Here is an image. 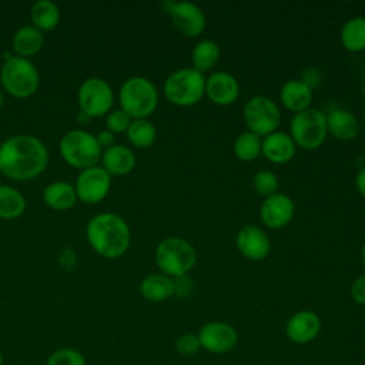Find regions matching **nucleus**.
<instances>
[{"label": "nucleus", "mask_w": 365, "mask_h": 365, "mask_svg": "<svg viewBox=\"0 0 365 365\" xmlns=\"http://www.w3.org/2000/svg\"><path fill=\"white\" fill-rule=\"evenodd\" d=\"M47 163L48 150L34 135L17 134L0 144V170L11 180H33L46 170Z\"/></svg>", "instance_id": "obj_1"}, {"label": "nucleus", "mask_w": 365, "mask_h": 365, "mask_svg": "<svg viewBox=\"0 0 365 365\" xmlns=\"http://www.w3.org/2000/svg\"><path fill=\"white\" fill-rule=\"evenodd\" d=\"M87 241L104 258H118L130 247L131 231L123 217L114 212L94 215L86 227Z\"/></svg>", "instance_id": "obj_2"}, {"label": "nucleus", "mask_w": 365, "mask_h": 365, "mask_svg": "<svg viewBox=\"0 0 365 365\" xmlns=\"http://www.w3.org/2000/svg\"><path fill=\"white\" fill-rule=\"evenodd\" d=\"M120 108L131 120L148 118L158 106V91L151 80L143 76L127 78L118 91Z\"/></svg>", "instance_id": "obj_3"}, {"label": "nucleus", "mask_w": 365, "mask_h": 365, "mask_svg": "<svg viewBox=\"0 0 365 365\" xmlns=\"http://www.w3.org/2000/svg\"><path fill=\"white\" fill-rule=\"evenodd\" d=\"M154 261L160 272L170 278L185 277L197 261L194 247L181 237L161 240L154 251Z\"/></svg>", "instance_id": "obj_4"}, {"label": "nucleus", "mask_w": 365, "mask_h": 365, "mask_svg": "<svg viewBox=\"0 0 365 365\" xmlns=\"http://www.w3.org/2000/svg\"><path fill=\"white\" fill-rule=\"evenodd\" d=\"M163 91L165 98L174 106H195L205 96V76L192 67L178 68L165 78Z\"/></svg>", "instance_id": "obj_5"}, {"label": "nucleus", "mask_w": 365, "mask_h": 365, "mask_svg": "<svg viewBox=\"0 0 365 365\" xmlns=\"http://www.w3.org/2000/svg\"><path fill=\"white\" fill-rule=\"evenodd\" d=\"M0 83L10 96L27 98L37 91L40 77L36 66L29 58L9 56L0 68Z\"/></svg>", "instance_id": "obj_6"}, {"label": "nucleus", "mask_w": 365, "mask_h": 365, "mask_svg": "<svg viewBox=\"0 0 365 365\" xmlns=\"http://www.w3.org/2000/svg\"><path fill=\"white\" fill-rule=\"evenodd\" d=\"M60 154L71 167L86 170L98 165L103 150L94 134L86 130H70L60 140Z\"/></svg>", "instance_id": "obj_7"}, {"label": "nucleus", "mask_w": 365, "mask_h": 365, "mask_svg": "<svg viewBox=\"0 0 365 365\" xmlns=\"http://www.w3.org/2000/svg\"><path fill=\"white\" fill-rule=\"evenodd\" d=\"M289 135L297 147L307 151L319 148L327 135V114L315 107L295 113L289 123Z\"/></svg>", "instance_id": "obj_8"}, {"label": "nucleus", "mask_w": 365, "mask_h": 365, "mask_svg": "<svg viewBox=\"0 0 365 365\" xmlns=\"http://www.w3.org/2000/svg\"><path fill=\"white\" fill-rule=\"evenodd\" d=\"M244 123L248 131L265 137L272 131H277V127L281 121V113L277 103L265 96L251 97L242 111Z\"/></svg>", "instance_id": "obj_9"}, {"label": "nucleus", "mask_w": 365, "mask_h": 365, "mask_svg": "<svg viewBox=\"0 0 365 365\" xmlns=\"http://www.w3.org/2000/svg\"><path fill=\"white\" fill-rule=\"evenodd\" d=\"M77 101L81 114L88 118H96L111 111L114 93L106 80L100 77H90L81 83L77 93Z\"/></svg>", "instance_id": "obj_10"}, {"label": "nucleus", "mask_w": 365, "mask_h": 365, "mask_svg": "<svg viewBox=\"0 0 365 365\" xmlns=\"http://www.w3.org/2000/svg\"><path fill=\"white\" fill-rule=\"evenodd\" d=\"M110 187L111 175L101 165L81 170L74 184L77 198L84 204H97L103 201L107 197Z\"/></svg>", "instance_id": "obj_11"}, {"label": "nucleus", "mask_w": 365, "mask_h": 365, "mask_svg": "<svg viewBox=\"0 0 365 365\" xmlns=\"http://www.w3.org/2000/svg\"><path fill=\"white\" fill-rule=\"evenodd\" d=\"M197 336L200 346L204 351L215 355L231 352L238 342V334L235 328L224 321L205 322L200 328Z\"/></svg>", "instance_id": "obj_12"}, {"label": "nucleus", "mask_w": 365, "mask_h": 365, "mask_svg": "<svg viewBox=\"0 0 365 365\" xmlns=\"http://www.w3.org/2000/svg\"><path fill=\"white\" fill-rule=\"evenodd\" d=\"M167 13L177 31L185 37H198L207 24L204 11L190 1H168L165 3Z\"/></svg>", "instance_id": "obj_13"}, {"label": "nucleus", "mask_w": 365, "mask_h": 365, "mask_svg": "<svg viewBox=\"0 0 365 365\" xmlns=\"http://www.w3.org/2000/svg\"><path fill=\"white\" fill-rule=\"evenodd\" d=\"M295 212L294 201L282 192L264 198L259 207V218L267 228L279 230L289 224Z\"/></svg>", "instance_id": "obj_14"}, {"label": "nucleus", "mask_w": 365, "mask_h": 365, "mask_svg": "<svg viewBox=\"0 0 365 365\" xmlns=\"http://www.w3.org/2000/svg\"><path fill=\"white\" fill-rule=\"evenodd\" d=\"M235 245L240 254L250 261H261L271 251V241L267 232L252 224L240 228L235 237Z\"/></svg>", "instance_id": "obj_15"}, {"label": "nucleus", "mask_w": 365, "mask_h": 365, "mask_svg": "<svg viewBox=\"0 0 365 365\" xmlns=\"http://www.w3.org/2000/svg\"><path fill=\"white\" fill-rule=\"evenodd\" d=\"M321 332V318L311 309H301L292 314L285 324L287 338L297 344L305 345L312 342Z\"/></svg>", "instance_id": "obj_16"}, {"label": "nucleus", "mask_w": 365, "mask_h": 365, "mask_svg": "<svg viewBox=\"0 0 365 365\" xmlns=\"http://www.w3.org/2000/svg\"><path fill=\"white\" fill-rule=\"evenodd\" d=\"M205 96L217 106H231L240 96V84L232 74L214 71L205 77Z\"/></svg>", "instance_id": "obj_17"}, {"label": "nucleus", "mask_w": 365, "mask_h": 365, "mask_svg": "<svg viewBox=\"0 0 365 365\" xmlns=\"http://www.w3.org/2000/svg\"><path fill=\"white\" fill-rule=\"evenodd\" d=\"M297 153V145L285 131H272L261 140V154L274 164L289 163Z\"/></svg>", "instance_id": "obj_18"}, {"label": "nucleus", "mask_w": 365, "mask_h": 365, "mask_svg": "<svg viewBox=\"0 0 365 365\" xmlns=\"http://www.w3.org/2000/svg\"><path fill=\"white\" fill-rule=\"evenodd\" d=\"M312 98V87L305 80H288L279 90L281 104L292 113H299L309 108Z\"/></svg>", "instance_id": "obj_19"}, {"label": "nucleus", "mask_w": 365, "mask_h": 365, "mask_svg": "<svg viewBox=\"0 0 365 365\" xmlns=\"http://www.w3.org/2000/svg\"><path fill=\"white\" fill-rule=\"evenodd\" d=\"M327 130L339 141H351L359 133V121L351 111L334 108L327 114Z\"/></svg>", "instance_id": "obj_20"}, {"label": "nucleus", "mask_w": 365, "mask_h": 365, "mask_svg": "<svg viewBox=\"0 0 365 365\" xmlns=\"http://www.w3.org/2000/svg\"><path fill=\"white\" fill-rule=\"evenodd\" d=\"M101 167L110 175H127L135 167V155L131 148L123 144H114L101 154Z\"/></svg>", "instance_id": "obj_21"}, {"label": "nucleus", "mask_w": 365, "mask_h": 365, "mask_svg": "<svg viewBox=\"0 0 365 365\" xmlns=\"http://www.w3.org/2000/svg\"><path fill=\"white\" fill-rule=\"evenodd\" d=\"M140 294L150 302H163L174 295V279L161 272L148 274L140 282Z\"/></svg>", "instance_id": "obj_22"}, {"label": "nucleus", "mask_w": 365, "mask_h": 365, "mask_svg": "<svg viewBox=\"0 0 365 365\" xmlns=\"http://www.w3.org/2000/svg\"><path fill=\"white\" fill-rule=\"evenodd\" d=\"M44 44L43 33L34 26H23L20 27L11 38V46L19 57H31L37 54Z\"/></svg>", "instance_id": "obj_23"}, {"label": "nucleus", "mask_w": 365, "mask_h": 365, "mask_svg": "<svg viewBox=\"0 0 365 365\" xmlns=\"http://www.w3.org/2000/svg\"><path fill=\"white\" fill-rule=\"evenodd\" d=\"M43 200L47 207L56 211L70 210L76 201L77 194L73 185L66 181H54L48 184L43 191Z\"/></svg>", "instance_id": "obj_24"}, {"label": "nucleus", "mask_w": 365, "mask_h": 365, "mask_svg": "<svg viewBox=\"0 0 365 365\" xmlns=\"http://www.w3.org/2000/svg\"><path fill=\"white\" fill-rule=\"evenodd\" d=\"M341 44L351 53H361L365 50V17L355 16L346 20L341 29Z\"/></svg>", "instance_id": "obj_25"}, {"label": "nucleus", "mask_w": 365, "mask_h": 365, "mask_svg": "<svg viewBox=\"0 0 365 365\" xmlns=\"http://www.w3.org/2000/svg\"><path fill=\"white\" fill-rule=\"evenodd\" d=\"M31 26L43 31L53 30L60 21V10L56 3L50 0H38L30 9Z\"/></svg>", "instance_id": "obj_26"}, {"label": "nucleus", "mask_w": 365, "mask_h": 365, "mask_svg": "<svg viewBox=\"0 0 365 365\" xmlns=\"http://www.w3.org/2000/svg\"><path fill=\"white\" fill-rule=\"evenodd\" d=\"M220 57H221V50L215 41L208 38L201 40L194 46L191 51L192 68L204 74L220 61Z\"/></svg>", "instance_id": "obj_27"}, {"label": "nucleus", "mask_w": 365, "mask_h": 365, "mask_svg": "<svg viewBox=\"0 0 365 365\" xmlns=\"http://www.w3.org/2000/svg\"><path fill=\"white\" fill-rule=\"evenodd\" d=\"M26 210V198L23 194L10 187L0 184V218L16 220Z\"/></svg>", "instance_id": "obj_28"}, {"label": "nucleus", "mask_w": 365, "mask_h": 365, "mask_svg": "<svg viewBox=\"0 0 365 365\" xmlns=\"http://www.w3.org/2000/svg\"><path fill=\"white\" fill-rule=\"evenodd\" d=\"M155 137H157L155 125L148 118L133 120L127 130L128 141L137 148L150 147L155 141Z\"/></svg>", "instance_id": "obj_29"}, {"label": "nucleus", "mask_w": 365, "mask_h": 365, "mask_svg": "<svg viewBox=\"0 0 365 365\" xmlns=\"http://www.w3.org/2000/svg\"><path fill=\"white\" fill-rule=\"evenodd\" d=\"M232 150L238 160L247 163L252 161L261 154V137L248 130L242 131L235 138Z\"/></svg>", "instance_id": "obj_30"}, {"label": "nucleus", "mask_w": 365, "mask_h": 365, "mask_svg": "<svg viewBox=\"0 0 365 365\" xmlns=\"http://www.w3.org/2000/svg\"><path fill=\"white\" fill-rule=\"evenodd\" d=\"M46 365H87V361L78 349L71 346H61L50 354Z\"/></svg>", "instance_id": "obj_31"}, {"label": "nucleus", "mask_w": 365, "mask_h": 365, "mask_svg": "<svg viewBox=\"0 0 365 365\" xmlns=\"http://www.w3.org/2000/svg\"><path fill=\"white\" fill-rule=\"evenodd\" d=\"M252 187L257 191V194L262 195L264 198L278 192L279 187V180L278 177L268 170H261L258 171L254 178H252Z\"/></svg>", "instance_id": "obj_32"}, {"label": "nucleus", "mask_w": 365, "mask_h": 365, "mask_svg": "<svg viewBox=\"0 0 365 365\" xmlns=\"http://www.w3.org/2000/svg\"><path fill=\"white\" fill-rule=\"evenodd\" d=\"M131 117L123 111L121 108L118 110H111L107 117H106V127L108 131L113 134H120V133H127L130 124H131Z\"/></svg>", "instance_id": "obj_33"}, {"label": "nucleus", "mask_w": 365, "mask_h": 365, "mask_svg": "<svg viewBox=\"0 0 365 365\" xmlns=\"http://www.w3.org/2000/svg\"><path fill=\"white\" fill-rule=\"evenodd\" d=\"M174 346H175L177 352H180V354L184 355V356L195 355V354L200 351V348H201L197 334H191V332L181 334V335L175 339Z\"/></svg>", "instance_id": "obj_34"}, {"label": "nucleus", "mask_w": 365, "mask_h": 365, "mask_svg": "<svg viewBox=\"0 0 365 365\" xmlns=\"http://www.w3.org/2000/svg\"><path fill=\"white\" fill-rule=\"evenodd\" d=\"M351 297L358 305H365V274L356 277L351 285Z\"/></svg>", "instance_id": "obj_35"}, {"label": "nucleus", "mask_w": 365, "mask_h": 365, "mask_svg": "<svg viewBox=\"0 0 365 365\" xmlns=\"http://www.w3.org/2000/svg\"><path fill=\"white\" fill-rule=\"evenodd\" d=\"M97 143L100 145V148L104 151L107 148H110L111 145H114V134L108 130H104V131H100L97 135Z\"/></svg>", "instance_id": "obj_36"}, {"label": "nucleus", "mask_w": 365, "mask_h": 365, "mask_svg": "<svg viewBox=\"0 0 365 365\" xmlns=\"http://www.w3.org/2000/svg\"><path fill=\"white\" fill-rule=\"evenodd\" d=\"M355 188L365 198V167H362L355 175Z\"/></svg>", "instance_id": "obj_37"}, {"label": "nucleus", "mask_w": 365, "mask_h": 365, "mask_svg": "<svg viewBox=\"0 0 365 365\" xmlns=\"http://www.w3.org/2000/svg\"><path fill=\"white\" fill-rule=\"evenodd\" d=\"M361 258H362V264H364V267H365V242H364V245H362V251H361Z\"/></svg>", "instance_id": "obj_38"}, {"label": "nucleus", "mask_w": 365, "mask_h": 365, "mask_svg": "<svg viewBox=\"0 0 365 365\" xmlns=\"http://www.w3.org/2000/svg\"><path fill=\"white\" fill-rule=\"evenodd\" d=\"M3 362H4V356H3V352L0 349V365H3Z\"/></svg>", "instance_id": "obj_39"}, {"label": "nucleus", "mask_w": 365, "mask_h": 365, "mask_svg": "<svg viewBox=\"0 0 365 365\" xmlns=\"http://www.w3.org/2000/svg\"><path fill=\"white\" fill-rule=\"evenodd\" d=\"M1 106H3V94L0 91V110H1Z\"/></svg>", "instance_id": "obj_40"}, {"label": "nucleus", "mask_w": 365, "mask_h": 365, "mask_svg": "<svg viewBox=\"0 0 365 365\" xmlns=\"http://www.w3.org/2000/svg\"><path fill=\"white\" fill-rule=\"evenodd\" d=\"M362 125L365 127V111H364V114H362Z\"/></svg>", "instance_id": "obj_41"}, {"label": "nucleus", "mask_w": 365, "mask_h": 365, "mask_svg": "<svg viewBox=\"0 0 365 365\" xmlns=\"http://www.w3.org/2000/svg\"><path fill=\"white\" fill-rule=\"evenodd\" d=\"M0 177H1V170H0Z\"/></svg>", "instance_id": "obj_42"}]
</instances>
